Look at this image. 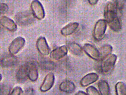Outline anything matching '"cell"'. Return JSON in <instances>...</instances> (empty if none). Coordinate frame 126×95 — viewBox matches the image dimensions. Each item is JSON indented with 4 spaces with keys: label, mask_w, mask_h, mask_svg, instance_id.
<instances>
[{
    "label": "cell",
    "mask_w": 126,
    "mask_h": 95,
    "mask_svg": "<svg viewBox=\"0 0 126 95\" xmlns=\"http://www.w3.org/2000/svg\"><path fill=\"white\" fill-rule=\"evenodd\" d=\"M105 20L113 31L119 32L122 28L121 20L118 18V9L116 4L112 2L108 3L104 11Z\"/></svg>",
    "instance_id": "obj_1"
},
{
    "label": "cell",
    "mask_w": 126,
    "mask_h": 95,
    "mask_svg": "<svg viewBox=\"0 0 126 95\" xmlns=\"http://www.w3.org/2000/svg\"><path fill=\"white\" fill-rule=\"evenodd\" d=\"M117 58L116 55L111 53L100 60L101 61L99 68L100 72L103 74L110 73L114 68Z\"/></svg>",
    "instance_id": "obj_2"
},
{
    "label": "cell",
    "mask_w": 126,
    "mask_h": 95,
    "mask_svg": "<svg viewBox=\"0 0 126 95\" xmlns=\"http://www.w3.org/2000/svg\"><path fill=\"white\" fill-rule=\"evenodd\" d=\"M35 18L32 12L26 11L19 12L16 14L15 20L19 25L25 26L32 23Z\"/></svg>",
    "instance_id": "obj_3"
},
{
    "label": "cell",
    "mask_w": 126,
    "mask_h": 95,
    "mask_svg": "<svg viewBox=\"0 0 126 95\" xmlns=\"http://www.w3.org/2000/svg\"><path fill=\"white\" fill-rule=\"evenodd\" d=\"M107 27L106 21L103 19H100L95 23L93 30V36L95 40L99 41L102 39L105 34Z\"/></svg>",
    "instance_id": "obj_4"
},
{
    "label": "cell",
    "mask_w": 126,
    "mask_h": 95,
    "mask_svg": "<svg viewBox=\"0 0 126 95\" xmlns=\"http://www.w3.org/2000/svg\"><path fill=\"white\" fill-rule=\"evenodd\" d=\"M32 12L35 17L41 20L44 18L45 12L43 6L38 0H33L31 3Z\"/></svg>",
    "instance_id": "obj_5"
},
{
    "label": "cell",
    "mask_w": 126,
    "mask_h": 95,
    "mask_svg": "<svg viewBox=\"0 0 126 95\" xmlns=\"http://www.w3.org/2000/svg\"><path fill=\"white\" fill-rule=\"evenodd\" d=\"M25 43V39L23 37H18L15 38L9 46L10 53L13 55L18 53L23 48Z\"/></svg>",
    "instance_id": "obj_6"
},
{
    "label": "cell",
    "mask_w": 126,
    "mask_h": 95,
    "mask_svg": "<svg viewBox=\"0 0 126 95\" xmlns=\"http://www.w3.org/2000/svg\"><path fill=\"white\" fill-rule=\"evenodd\" d=\"M82 48L85 54L91 58L95 61L99 60V51L95 46L90 44L86 43L84 45Z\"/></svg>",
    "instance_id": "obj_7"
},
{
    "label": "cell",
    "mask_w": 126,
    "mask_h": 95,
    "mask_svg": "<svg viewBox=\"0 0 126 95\" xmlns=\"http://www.w3.org/2000/svg\"><path fill=\"white\" fill-rule=\"evenodd\" d=\"M37 48L40 54L43 55H48L50 53V48L44 37L38 38L36 43Z\"/></svg>",
    "instance_id": "obj_8"
},
{
    "label": "cell",
    "mask_w": 126,
    "mask_h": 95,
    "mask_svg": "<svg viewBox=\"0 0 126 95\" xmlns=\"http://www.w3.org/2000/svg\"><path fill=\"white\" fill-rule=\"evenodd\" d=\"M17 62L16 58L10 53L4 54L0 58V65L3 67H12L15 65Z\"/></svg>",
    "instance_id": "obj_9"
},
{
    "label": "cell",
    "mask_w": 126,
    "mask_h": 95,
    "mask_svg": "<svg viewBox=\"0 0 126 95\" xmlns=\"http://www.w3.org/2000/svg\"><path fill=\"white\" fill-rule=\"evenodd\" d=\"M68 49L65 45L57 48L50 53V57L55 60H58L63 58L67 54Z\"/></svg>",
    "instance_id": "obj_10"
},
{
    "label": "cell",
    "mask_w": 126,
    "mask_h": 95,
    "mask_svg": "<svg viewBox=\"0 0 126 95\" xmlns=\"http://www.w3.org/2000/svg\"><path fill=\"white\" fill-rule=\"evenodd\" d=\"M55 77L54 73H50L45 77L43 82L40 87V90L42 92L49 91L53 86L55 82Z\"/></svg>",
    "instance_id": "obj_11"
},
{
    "label": "cell",
    "mask_w": 126,
    "mask_h": 95,
    "mask_svg": "<svg viewBox=\"0 0 126 95\" xmlns=\"http://www.w3.org/2000/svg\"><path fill=\"white\" fill-rule=\"evenodd\" d=\"M0 24L3 27L10 31H15L17 29V26L14 21L5 16L0 18Z\"/></svg>",
    "instance_id": "obj_12"
},
{
    "label": "cell",
    "mask_w": 126,
    "mask_h": 95,
    "mask_svg": "<svg viewBox=\"0 0 126 95\" xmlns=\"http://www.w3.org/2000/svg\"><path fill=\"white\" fill-rule=\"evenodd\" d=\"M99 78V76L96 73H89L82 78L80 81V85L83 87L87 86L96 82Z\"/></svg>",
    "instance_id": "obj_13"
},
{
    "label": "cell",
    "mask_w": 126,
    "mask_h": 95,
    "mask_svg": "<svg viewBox=\"0 0 126 95\" xmlns=\"http://www.w3.org/2000/svg\"><path fill=\"white\" fill-rule=\"evenodd\" d=\"M27 65L28 78L33 82L36 81L39 77V73L36 65L34 63H30Z\"/></svg>",
    "instance_id": "obj_14"
},
{
    "label": "cell",
    "mask_w": 126,
    "mask_h": 95,
    "mask_svg": "<svg viewBox=\"0 0 126 95\" xmlns=\"http://www.w3.org/2000/svg\"><path fill=\"white\" fill-rule=\"evenodd\" d=\"M75 83L71 81L65 80L60 85V90L62 92L67 94L72 93L75 91Z\"/></svg>",
    "instance_id": "obj_15"
},
{
    "label": "cell",
    "mask_w": 126,
    "mask_h": 95,
    "mask_svg": "<svg viewBox=\"0 0 126 95\" xmlns=\"http://www.w3.org/2000/svg\"><path fill=\"white\" fill-rule=\"evenodd\" d=\"M16 77L20 82H23L26 81L28 78L27 64L22 65L19 68L17 72Z\"/></svg>",
    "instance_id": "obj_16"
},
{
    "label": "cell",
    "mask_w": 126,
    "mask_h": 95,
    "mask_svg": "<svg viewBox=\"0 0 126 95\" xmlns=\"http://www.w3.org/2000/svg\"><path fill=\"white\" fill-rule=\"evenodd\" d=\"M77 22H72L68 24L61 29V32L64 36H69L74 33L79 26Z\"/></svg>",
    "instance_id": "obj_17"
},
{
    "label": "cell",
    "mask_w": 126,
    "mask_h": 95,
    "mask_svg": "<svg viewBox=\"0 0 126 95\" xmlns=\"http://www.w3.org/2000/svg\"><path fill=\"white\" fill-rule=\"evenodd\" d=\"M98 87L101 95H110V90L109 83L105 80H101L99 81Z\"/></svg>",
    "instance_id": "obj_18"
},
{
    "label": "cell",
    "mask_w": 126,
    "mask_h": 95,
    "mask_svg": "<svg viewBox=\"0 0 126 95\" xmlns=\"http://www.w3.org/2000/svg\"><path fill=\"white\" fill-rule=\"evenodd\" d=\"M67 48L69 51L74 55H80L82 53L83 48L77 43H69L67 45Z\"/></svg>",
    "instance_id": "obj_19"
},
{
    "label": "cell",
    "mask_w": 126,
    "mask_h": 95,
    "mask_svg": "<svg viewBox=\"0 0 126 95\" xmlns=\"http://www.w3.org/2000/svg\"><path fill=\"white\" fill-rule=\"evenodd\" d=\"M112 50L113 48L112 46L108 44H106L102 46L99 50L100 54L99 61L111 54Z\"/></svg>",
    "instance_id": "obj_20"
},
{
    "label": "cell",
    "mask_w": 126,
    "mask_h": 95,
    "mask_svg": "<svg viewBox=\"0 0 126 95\" xmlns=\"http://www.w3.org/2000/svg\"><path fill=\"white\" fill-rule=\"evenodd\" d=\"M116 94L117 95H126V84L122 81H119L115 87Z\"/></svg>",
    "instance_id": "obj_21"
},
{
    "label": "cell",
    "mask_w": 126,
    "mask_h": 95,
    "mask_svg": "<svg viewBox=\"0 0 126 95\" xmlns=\"http://www.w3.org/2000/svg\"><path fill=\"white\" fill-rule=\"evenodd\" d=\"M55 66L54 63L50 61H45L41 63L42 68L47 71L53 70Z\"/></svg>",
    "instance_id": "obj_22"
},
{
    "label": "cell",
    "mask_w": 126,
    "mask_h": 95,
    "mask_svg": "<svg viewBox=\"0 0 126 95\" xmlns=\"http://www.w3.org/2000/svg\"><path fill=\"white\" fill-rule=\"evenodd\" d=\"M86 92L87 95H101L98 90L93 86L88 87L86 89Z\"/></svg>",
    "instance_id": "obj_23"
},
{
    "label": "cell",
    "mask_w": 126,
    "mask_h": 95,
    "mask_svg": "<svg viewBox=\"0 0 126 95\" xmlns=\"http://www.w3.org/2000/svg\"><path fill=\"white\" fill-rule=\"evenodd\" d=\"M9 10V7L5 3H0V15L5 14Z\"/></svg>",
    "instance_id": "obj_24"
},
{
    "label": "cell",
    "mask_w": 126,
    "mask_h": 95,
    "mask_svg": "<svg viewBox=\"0 0 126 95\" xmlns=\"http://www.w3.org/2000/svg\"><path fill=\"white\" fill-rule=\"evenodd\" d=\"M23 93V91L22 88L19 87L15 88L11 92L10 95H22Z\"/></svg>",
    "instance_id": "obj_25"
},
{
    "label": "cell",
    "mask_w": 126,
    "mask_h": 95,
    "mask_svg": "<svg viewBox=\"0 0 126 95\" xmlns=\"http://www.w3.org/2000/svg\"><path fill=\"white\" fill-rule=\"evenodd\" d=\"M116 5L118 10H122L124 7L125 0H115Z\"/></svg>",
    "instance_id": "obj_26"
},
{
    "label": "cell",
    "mask_w": 126,
    "mask_h": 95,
    "mask_svg": "<svg viewBox=\"0 0 126 95\" xmlns=\"http://www.w3.org/2000/svg\"><path fill=\"white\" fill-rule=\"evenodd\" d=\"M25 92L26 95H33L34 93V91L33 89L29 88L26 90Z\"/></svg>",
    "instance_id": "obj_27"
},
{
    "label": "cell",
    "mask_w": 126,
    "mask_h": 95,
    "mask_svg": "<svg viewBox=\"0 0 126 95\" xmlns=\"http://www.w3.org/2000/svg\"><path fill=\"white\" fill-rule=\"evenodd\" d=\"M99 0H89V3L92 5H95L97 3Z\"/></svg>",
    "instance_id": "obj_28"
},
{
    "label": "cell",
    "mask_w": 126,
    "mask_h": 95,
    "mask_svg": "<svg viewBox=\"0 0 126 95\" xmlns=\"http://www.w3.org/2000/svg\"><path fill=\"white\" fill-rule=\"evenodd\" d=\"M75 95H87L86 93L82 91H79L76 93Z\"/></svg>",
    "instance_id": "obj_29"
},
{
    "label": "cell",
    "mask_w": 126,
    "mask_h": 95,
    "mask_svg": "<svg viewBox=\"0 0 126 95\" xmlns=\"http://www.w3.org/2000/svg\"><path fill=\"white\" fill-rule=\"evenodd\" d=\"M2 78V77L1 74L0 73V82L1 81Z\"/></svg>",
    "instance_id": "obj_30"
}]
</instances>
